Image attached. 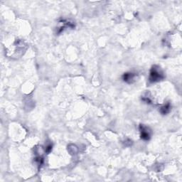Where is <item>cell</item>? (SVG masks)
I'll list each match as a JSON object with an SVG mask.
<instances>
[{
    "label": "cell",
    "mask_w": 182,
    "mask_h": 182,
    "mask_svg": "<svg viewBox=\"0 0 182 182\" xmlns=\"http://www.w3.org/2000/svg\"><path fill=\"white\" fill-rule=\"evenodd\" d=\"M170 110H171L170 104L168 103V104L165 105V106H164L163 107H161L160 108V112L162 113L163 115H165V114H167L168 112H169Z\"/></svg>",
    "instance_id": "277c9868"
},
{
    "label": "cell",
    "mask_w": 182,
    "mask_h": 182,
    "mask_svg": "<svg viewBox=\"0 0 182 182\" xmlns=\"http://www.w3.org/2000/svg\"><path fill=\"white\" fill-rule=\"evenodd\" d=\"M137 75L135 73H126L123 75V80L125 82L128 83H132L135 80V78H136Z\"/></svg>",
    "instance_id": "3957f363"
},
{
    "label": "cell",
    "mask_w": 182,
    "mask_h": 182,
    "mask_svg": "<svg viewBox=\"0 0 182 182\" xmlns=\"http://www.w3.org/2000/svg\"><path fill=\"white\" fill-rule=\"evenodd\" d=\"M51 150H52V146H51V145H48V146L46 147V152L49 153L50 151H51Z\"/></svg>",
    "instance_id": "5b68a950"
},
{
    "label": "cell",
    "mask_w": 182,
    "mask_h": 182,
    "mask_svg": "<svg viewBox=\"0 0 182 182\" xmlns=\"http://www.w3.org/2000/svg\"><path fill=\"white\" fill-rule=\"evenodd\" d=\"M164 78L162 71H161L160 68L158 66H153L150 70V74H149V81L151 83H156L160 81Z\"/></svg>",
    "instance_id": "6da1fadb"
},
{
    "label": "cell",
    "mask_w": 182,
    "mask_h": 182,
    "mask_svg": "<svg viewBox=\"0 0 182 182\" xmlns=\"http://www.w3.org/2000/svg\"><path fill=\"white\" fill-rule=\"evenodd\" d=\"M139 129H140L141 132V138L144 140H149L150 139V132H149L148 128L143 125H140Z\"/></svg>",
    "instance_id": "7a4b0ae2"
}]
</instances>
